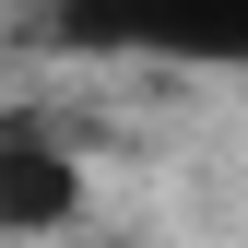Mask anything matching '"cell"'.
I'll list each match as a JSON object with an SVG mask.
<instances>
[{"label": "cell", "instance_id": "cell-1", "mask_svg": "<svg viewBox=\"0 0 248 248\" xmlns=\"http://www.w3.org/2000/svg\"><path fill=\"white\" fill-rule=\"evenodd\" d=\"M47 47L83 59H177V71H248V0H47Z\"/></svg>", "mask_w": 248, "mask_h": 248}, {"label": "cell", "instance_id": "cell-2", "mask_svg": "<svg viewBox=\"0 0 248 248\" xmlns=\"http://www.w3.org/2000/svg\"><path fill=\"white\" fill-rule=\"evenodd\" d=\"M83 213V166H71V142L59 130H0V236H59Z\"/></svg>", "mask_w": 248, "mask_h": 248}]
</instances>
